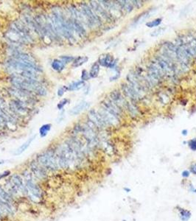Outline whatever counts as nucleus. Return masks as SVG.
<instances>
[{"label":"nucleus","instance_id":"nucleus-1","mask_svg":"<svg viewBox=\"0 0 196 221\" xmlns=\"http://www.w3.org/2000/svg\"><path fill=\"white\" fill-rule=\"evenodd\" d=\"M11 83L13 86L28 91L39 96H45L47 93L46 89L37 80H28L18 76H13L11 78Z\"/></svg>","mask_w":196,"mask_h":221},{"label":"nucleus","instance_id":"nucleus-2","mask_svg":"<svg viewBox=\"0 0 196 221\" xmlns=\"http://www.w3.org/2000/svg\"><path fill=\"white\" fill-rule=\"evenodd\" d=\"M37 161L44 168L49 171H56L60 168L55 149H48L38 156Z\"/></svg>","mask_w":196,"mask_h":221},{"label":"nucleus","instance_id":"nucleus-3","mask_svg":"<svg viewBox=\"0 0 196 221\" xmlns=\"http://www.w3.org/2000/svg\"><path fill=\"white\" fill-rule=\"evenodd\" d=\"M80 10L86 20L87 25L89 27H100L102 24V20L100 17L98 16L93 11L90 5L88 4L83 2L80 4Z\"/></svg>","mask_w":196,"mask_h":221},{"label":"nucleus","instance_id":"nucleus-4","mask_svg":"<svg viewBox=\"0 0 196 221\" xmlns=\"http://www.w3.org/2000/svg\"><path fill=\"white\" fill-rule=\"evenodd\" d=\"M9 93L11 96L14 97V99H16L18 100L24 102L27 105H32L35 103V94L28 91L24 90V89H19V88L12 86L10 88Z\"/></svg>","mask_w":196,"mask_h":221},{"label":"nucleus","instance_id":"nucleus-5","mask_svg":"<svg viewBox=\"0 0 196 221\" xmlns=\"http://www.w3.org/2000/svg\"><path fill=\"white\" fill-rule=\"evenodd\" d=\"M28 105L16 99H12L10 102V110L14 114L23 116L28 114Z\"/></svg>","mask_w":196,"mask_h":221},{"label":"nucleus","instance_id":"nucleus-6","mask_svg":"<svg viewBox=\"0 0 196 221\" xmlns=\"http://www.w3.org/2000/svg\"><path fill=\"white\" fill-rule=\"evenodd\" d=\"M89 5L92 8V9L93 10L94 12L101 19V20L103 19H104L106 21H112L114 19L105 8H103V6L98 2H96V1H90L89 2Z\"/></svg>","mask_w":196,"mask_h":221},{"label":"nucleus","instance_id":"nucleus-7","mask_svg":"<svg viewBox=\"0 0 196 221\" xmlns=\"http://www.w3.org/2000/svg\"><path fill=\"white\" fill-rule=\"evenodd\" d=\"M98 113L100 114L101 117L103 118L104 122H106V125L116 127L119 124V117H117V116L114 115L113 114L110 113L109 112L106 111V109L103 108L102 107L98 111Z\"/></svg>","mask_w":196,"mask_h":221},{"label":"nucleus","instance_id":"nucleus-8","mask_svg":"<svg viewBox=\"0 0 196 221\" xmlns=\"http://www.w3.org/2000/svg\"><path fill=\"white\" fill-rule=\"evenodd\" d=\"M88 119H89V122L93 124L97 128H104L107 126L100 114L94 109H92L89 111V114H88Z\"/></svg>","mask_w":196,"mask_h":221},{"label":"nucleus","instance_id":"nucleus-9","mask_svg":"<svg viewBox=\"0 0 196 221\" xmlns=\"http://www.w3.org/2000/svg\"><path fill=\"white\" fill-rule=\"evenodd\" d=\"M32 174L39 179H44L46 177V170L37 161H33L30 164Z\"/></svg>","mask_w":196,"mask_h":221},{"label":"nucleus","instance_id":"nucleus-10","mask_svg":"<svg viewBox=\"0 0 196 221\" xmlns=\"http://www.w3.org/2000/svg\"><path fill=\"white\" fill-rule=\"evenodd\" d=\"M109 99L117 105L120 109L125 108L127 101L118 90H114L109 94Z\"/></svg>","mask_w":196,"mask_h":221},{"label":"nucleus","instance_id":"nucleus-11","mask_svg":"<svg viewBox=\"0 0 196 221\" xmlns=\"http://www.w3.org/2000/svg\"><path fill=\"white\" fill-rule=\"evenodd\" d=\"M10 181L16 187L19 192H21L22 194H27V190L26 188L25 184L24 183L22 178L18 174H13L10 178Z\"/></svg>","mask_w":196,"mask_h":221},{"label":"nucleus","instance_id":"nucleus-12","mask_svg":"<svg viewBox=\"0 0 196 221\" xmlns=\"http://www.w3.org/2000/svg\"><path fill=\"white\" fill-rule=\"evenodd\" d=\"M101 107L103 108H104V109H106V111L110 112V113L113 114L114 115L117 116V117H119L121 115V114H122V110L120 109L117 105H115L109 99L103 100L101 102Z\"/></svg>","mask_w":196,"mask_h":221},{"label":"nucleus","instance_id":"nucleus-13","mask_svg":"<svg viewBox=\"0 0 196 221\" xmlns=\"http://www.w3.org/2000/svg\"><path fill=\"white\" fill-rule=\"evenodd\" d=\"M98 64L102 67L113 69L115 67L117 61H115L114 58L111 54H105L100 55L98 60Z\"/></svg>","mask_w":196,"mask_h":221},{"label":"nucleus","instance_id":"nucleus-14","mask_svg":"<svg viewBox=\"0 0 196 221\" xmlns=\"http://www.w3.org/2000/svg\"><path fill=\"white\" fill-rule=\"evenodd\" d=\"M122 90L125 96H126L132 101H137L141 99L139 95L134 90V89L129 84H126V83L122 84Z\"/></svg>","mask_w":196,"mask_h":221},{"label":"nucleus","instance_id":"nucleus-15","mask_svg":"<svg viewBox=\"0 0 196 221\" xmlns=\"http://www.w3.org/2000/svg\"><path fill=\"white\" fill-rule=\"evenodd\" d=\"M89 106V102H86V101H83V102H80L78 105H75L74 108H72V110L70 111L69 113L72 115H77L80 113L81 112H83V110L86 109V108Z\"/></svg>","mask_w":196,"mask_h":221},{"label":"nucleus","instance_id":"nucleus-16","mask_svg":"<svg viewBox=\"0 0 196 221\" xmlns=\"http://www.w3.org/2000/svg\"><path fill=\"white\" fill-rule=\"evenodd\" d=\"M177 210H178V215H179L180 219L182 221H188L190 220V218L191 217L192 213L188 209L178 206V209Z\"/></svg>","mask_w":196,"mask_h":221},{"label":"nucleus","instance_id":"nucleus-17","mask_svg":"<svg viewBox=\"0 0 196 221\" xmlns=\"http://www.w3.org/2000/svg\"><path fill=\"white\" fill-rule=\"evenodd\" d=\"M119 5H120L122 11H125L127 14H130L134 10V5L131 3V1H127V0H123V1H117Z\"/></svg>","mask_w":196,"mask_h":221},{"label":"nucleus","instance_id":"nucleus-18","mask_svg":"<svg viewBox=\"0 0 196 221\" xmlns=\"http://www.w3.org/2000/svg\"><path fill=\"white\" fill-rule=\"evenodd\" d=\"M0 199L9 203L12 202V195H11L2 186H0Z\"/></svg>","mask_w":196,"mask_h":221},{"label":"nucleus","instance_id":"nucleus-19","mask_svg":"<svg viewBox=\"0 0 196 221\" xmlns=\"http://www.w3.org/2000/svg\"><path fill=\"white\" fill-rule=\"evenodd\" d=\"M35 137H36V136H35V137H31V138H30L28 140H27V141H26L24 143V144H21V145L20 146V147H19L18 149H17L16 151L15 152V155H20V154H21L22 153H24V152L25 151V150H27V149L29 147H30V144H31L32 142L33 141V139H34Z\"/></svg>","mask_w":196,"mask_h":221},{"label":"nucleus","instance_id":"nucleus-20","mask_svg":"<svg viewBox=\"0 0 196 221\" xmlns=\"http://www.w3.org/2000/svg\"><path fill=\"white\" fill-rule=\"evenodd\" d=\"M125 108L130 114V115L132 117H137L139 115V110L136 107V105L134 103L130 102H127L126 105H125Z\"/></svg>","mask_w":196,"mask_h":221},{"label":"nucleus","instance_id":"nucleus-21","mask_svg":"<svg viewBox=\"0 0 196 221\" xmlns=\"http://www.w3.org/2000/svg\"><path fill=\"white\" fill-rule=\"evenodd\" d=\"M51 66H52V68L57 72H61L65 68V64L61 60L58 59H54L51 64Z\"/></svg>","mask_w":196,"mask_h":221},{"label":"nucleus","instance_id":"nucleus-22","mask_svg":"<svg viewBox=\"0 0 196 221\" xmlns=\"http://www.w3.org/2000/svg\"><path fill=\"white\" fill-rule=\"evenodd\" d=\"M85 86V82L83 80H77L72 82L68 86V91H77Z\"/></svg>","mask_w":196,"mask_h":221},{"label":"nucleus","instance_id":"nucleus-23","mask_svg":"<svg viewBox=\"0 0 196 221\" xmlns=\"http://www.w3.org/2000/svg\"><path fill=\"white\" fill-rule=\"evenodd\" d=\"M88 61H89V58L87 56H79L74 58V61L72 62V67L77 68L84 64Z\"/></svg>","mask_w":196,"mask_h":221},{"label":"nucleus","instance_id":"nucleus-24","mask_svg":"<svg viewBox=\"0 0 196 221\" xmlns=\"http://www.w3.org/2000/svg\"><path fill=\"white\" fill-rule=\"evenodd\" d=\"M100 72V65L98 63H94L91 67L90 72H89V76L91 78H95L98 76Z\"/></svg>","mask_w":196,"mask_h":221},{"label":"nucleus","instance_id":"nucleus-25","mask_svg":"<svg viewBox=\"0 0 196 221\" xmlns=\"http://www.w3.org/2000/svg\"><path fill=\"white\" fill-rule=\"evenodd\" d=\"M51 127H52L51 124H45V125H42L39 129V134H40L41 137L44 138L46 137L51 130Z\"/></svg>","mask_w":196,"mask_h":221},{"label":"nucleus","instance_id":"nucleus-26","mask_svg":"<svg viewBox=\"0 0 196 221\" xmlns=\"http://www.w3.org/2000/svg\"><path fill=\"white\" fill-rule=\"evenodd\" d=\"M162 23V19H156L153 20L151 21H149V22L146 23V26L147 27H150V28H152V27H155L159 26V24Z\"/></svg>","mask_w":196,"mask_h":221},{"label":"nucleus","instance_id":"nucleus-27","mask_svg":"<svg viewBox=\"0 0 196 221\" xmlns=\"http://www.w3.org/2000/svg\"><path fill=\"white\" fill-rule=\"evenodd\" d=\"M188 146L192 151H196V138H193L188 142Z\"/></svg>","mask_w":196,"mask_h":221},{"label":"nucleus","instance_id":"nucleus-28","mask_svg":"<svg viewBox=\"0 0 196 221\" xmlns=\"http://www.w3.org/2000/svg\"><path fill=\"white\" fill-rule=\"evenodd\" d=\"M74 57L72 56H61L60 57V59L64 63V64H69L70 62H73L74 60Z\"/></svg>","mask_w":196,"mask_h":221},{"label":"nucleus","instance_id":"nucleus-29","mask_svg":"<svg viewBox=\"0 0 196 221\" xmlns=\"http://www.w3.org/2000/svg\"><path fill=\"white\" fill-rule=\"evenodd\" d=\"M68 102H69V99H67V98H64V99H63L62 100L60 101L59 103H58V105H57V107H58V108L59 110H62L63 108H64V107L65 106Z\"/></svg>","mask_w":196,"mask_h":221},{"label":"nucleus","instance_id":"nucleus-30","mask_svg":"<svg viewBox=\"0 0 196 221\" xmlns=\"http://www.w3.org/2000/svg\"><path fill=\"white\" fill-rule=\"evenodd\" d=\"M89 78H91L90 76H89V73L86 70H83L82 71V74H81V80L83 81H86L88 80Z\"/></svg>","mask_w":196,"mask_h":221},{"label":"nucleus","instance_id":"nucleus-31","mask_svg":"<svg viewBox=\"0 0 196 221\" xmlns=\"http://www.w3.org/2000/svg\"><path fill=\"white\" fill-rule=\"evenodd\" d=\"M67 91H68V87H67V86H63V87H61L58 90V96L62 97L63 95H64V94Z\"/></svg>","mask_w":196,"mask_h":221},{"label":"nucleus","instance_id":"nucleus-32","mask_svg":"<svg viewBox=\"0 0 196 221\" xmlns=\"http://www.w3.org/2000/svg\"><path fill=\"white\" fill-rule=\"evenodd\" d=\"M190 172L196 175V162H192L190 166Z\"/></svg>","mask_w":196,"mask_h":221},{"label":"nucleus","instance_id":"nucleus-33","mask_svg":"<svg viewBox=\"0 0 196 221\" xmlns=\"http://www.w3.org/2000/svg\"><path fill=\"white\" fill-rule=\"evenodd\" d=\"M11 171L10 170H6L5 172H3L2 173H0V180L4 179V178H7L8 176H9L11 175Z\"/></svg>","mask_w":196,"mask_h":221},{"label":"nucleus","instance_id":"nucleus-34","mask_svg":"<svg viewBox=\"0 0 196 221\" xmlns=\"http://www.w3.org/2000/svg\"><path fill=\"white\" fill-rule=\"evenodd\" d=\"M143 2H142V1H131V3H132V5H134V7H137V8H141L142 6L143 5Z\"/></svg>","mask_w":196,"mask_h":221},{"label":"nucleus","instance_id":"nucleus-35","mask_svg":"<svg viewBox=\"0 0 196 221\" xmlns=\"http://www.w3.org/2000/svg\"><path fill=\"white\" fill-rule=\"evenodd\" d=\"M165 30V28H159L157 30H156V31H153V33H151V36H159V34H161L162 33V31H164Z\"/></svg>","mask_w":196,"mask_h":221},{"label":"nucleus","instance_id":"nucleus-36","mask_svg":"<svg viewBox=\"0 0 196 221\" xmlns=\"http://www.w3.org/2000/svg\"><path fill=\"white\" fill-rule=\"evenodd\" d=\"M190 171L184 170V172H182V177L184 178H188L189 176H190Z\"/></svg>","mask_w":196,"mask_h":221},{"label":"nucleus","instance_id":"nucleus-37","mask_svg":"<svg viewBox=\"0 0 196 221\" xmlns=\"http://www.w3.org/2000/svg\"><path fill=\"white\" fill-rule=\"evenodd\" d=\"M188 188H189V190H190V192H196V189L195 188L194 186L192 185V184H190L188 186Z\"/></svg>","mask_w":196,"mask_h":221},{"label":"nucleus","instance_id":"nucleus-38","mask_svg":"<svg viewBox=\"0 0 196 221\" xmlns=\"http://www.w3.org/2000/svg\"><path fill=\"white\" fill-rule=\"evenodd\" d=\"M187 130H183L182 131V135L183 136H187Z\"/></svg>","mask_w":196,"mask_h":221},{"label":"nucleus","instance_id":"nucleus-39","mask_svg":"<svg viewBox=\"0 0 196 221\" xmlns=\"http://www.w3.org/2000/svg\"><path fill=\"white\" fill-rule=\"evenodd\" d=\"M2 217V212H1V211H0V217Z\"/></svg>","mask_w":196,"mask_h":221},{"label":"nucleus","instance_id":"nucleus-40","mask_svg":"<svg viewBox=\"0 0 196 221\" xmlns=\"http://www.w3.org/2000/svg\"><path fill=\"white\" fill-rule=\"evenodd\" d=\"M4 162H0V164H3Z\"/></svg>","mask_w":196,"mask_h":221}]
</instances>
